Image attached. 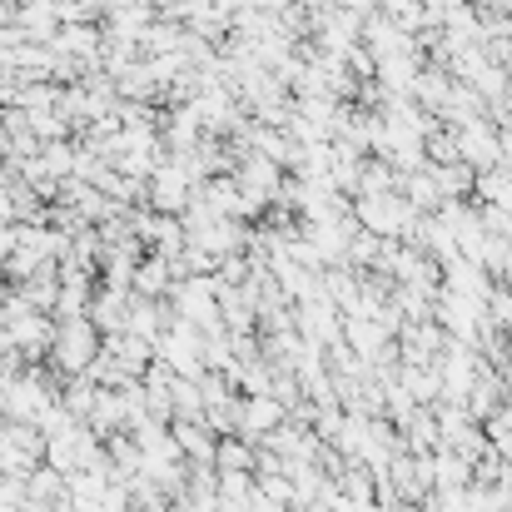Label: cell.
<instances>
[{
  "mask_svg": "<svg viewBox=\"0 0 512 512\" xmlns=\"http://www.w3.org/2000/svg\"><path fill=\"white\" fill-rule=\"evenodd\" d=\"M100 329L90 324V319H70V324H60V334H55V348H50V358L70 373V378H80V373H90V363L100 358Z\"/></svg>",
  "mask_w": 512,
  "mask_h": 512,
  "instance_id": "obj_1",
  "label": "cell"
},
{
  "mask_svg": "<svg viewBox=\"0 0 512 512\" xmlns=\"http://www.w3.org/2000/svg\"><path fill=\"white\" fill-rule=\"evenodd\" d=\"M15 348L25 353V358H45L50 348H55V334H60V324L50 319V314H25V319H15L10 329H5Z\"/></svg>",
  "mask_w": 512,
  "mask_h": 512,
  "instance_id": "obj_2",
  "label": "cell"
},
{
  "mask_svg": "<svg viewBox=\"0 0 512 512\" xmlns=\"http://www.w3.org/2000/svg\"><path fill=\"white\" fill-rule=\"evenodd\" d=\"M170 433H174V443H179V453H184V458H194V463H214L219 443L209 438V428H204L199 418H174Z\"/></svg>",
  "mask_w": 512,
  "mask_h": 512,
  "instance_id": "obj_3",
  "label": "cell"
},
{
  "mask_svg": "<svg viewBox=\"0 0 512 512\" xmlns=\"http://www.w3.org/2000/svg\"><path fill=\"white\" fill-rule=\"evenodd\" d=\"M165 329H170V319H165L160 304H150V299H135V304H130L125 334H135V339H145V343H160L165 339Z\"/></svg>",
  "mask_w": 512,
  "mask_h": 512,
  "instance_id": "obj_4",
  "label": "cell"
},
{
  "mask_svg": "<svg viewBox=\"0 0 512 512\" xmlns=\"http://www.w3.org/2000/svg\"><path fill=\"white\" fill-rule=\"evenodd\" d=\"M170 279H174V264L170 259H160V254L145 259V264L135 269V289H140V299H160L165 289H174Z\"/></svg>",
  "mask_w": 512,
  "mask_h": 512,
  "instance_id": "obj_5",
  "label": "cell"
},
{
  "mask_svg": "<svg viewBox=\"0 0 512 512\" xmlns=\"http://www.w3.org/2000/svg\"><path fill=\"white\" fill-rule=\"evenodd\" d=\"M244 433H269V428H279V403L274 398H254V403H244Z\"/></svg>",
  "mask_w": 512,
  "mask_h": 512,
  "instance_id": "obj_6",
  "label": "cell"
},
{
  "mask_svg": "<svg viewBox=\"0 0 512 512\" xmlns=\"http://www.w3.org/2000/svg\"><path fill=\"white\" fill-rule=\"evenodd\" d=\"M204 388L199 383H189V378H174V418H199L204 413Z\"/></svg>",
  "mask_w": 512,
  "mask_h": 512,
  "instance_id": "obj_7",
  "label": "cell"
},
{
  "mask_svg": "<svg viewBox=\"0 0 512 512\" xmlns=\"http://www.w3.org/2000/svg\"><path fill=\"white\" fill-rule=\"evenodd\" d=\"M214 463H219L224 473H244V468L254 463V453H249L244 443H219V453H214Z\"/></svg>",
  "mask_w": 512,
  "mask_h": 512,
  "instance_id": "obj_8",
  "label": "cell"
}]
</instances>
